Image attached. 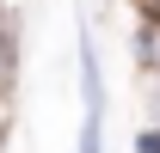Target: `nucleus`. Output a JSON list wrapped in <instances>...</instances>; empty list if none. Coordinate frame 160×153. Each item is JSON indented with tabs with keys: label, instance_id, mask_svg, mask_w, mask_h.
Returning <instances> with one entry per match:
<instances>
[{
	"label": "nucleus",
	"instance_id": "1",
	"mask_svg": "<svg viewBox=\"0 0 160 153\" xmlns=\"http://www.w3.org/2000/svg\"><path fill=\"white\" fill-rule=\"evenodd\" d=\"M80 116H105V67L92 31H80Z\"/></svg>",
	"mask_w": 160,
	"mask_h": 153
},
{
	"label": "nucleus",
	"instance_id": "2",
	"mask_svg": "<svg viewBox=\"0 0 160 153\" xmlns=\"http://www.w3.org/2000/svg\"><path fill=\"white\" fill-rule=\"evenodd\" d=\"M136 61H142L148 80H160V19H142L136 25Z\"/></svg>",
	"mask_w": 160,
	"mask_h": 153
},
{
	"label": "nucleus",
	"instance_id": "6",
	"mask_svg": "<svg viewBox=\"0 0 160 153\" xmlns=\"http://www.w3.org/2000/svg\"><path fill=\"white\" fill-rule=\"evenodd\" d=\"M0 141H6V98H0Z\"/></svg>",
	"mask_w": 160,
	"mask_h": 153
},
{
	"label": "nucleus",
	"instance_id": "3",
	"mask_svg": "<svg viewBox=\"0 0 160 153\" xmlns=\"http://www.w3.org/2000/svg\"><path fill=\"white\" fill-rule=\"evenodd\" d=\"M12 55H19V37H12V19L0 12V98H6V86H12Z\"/></svg>",
	"mask_w": 160,
	"mask_h": 153
},
{
	"label": "nucleus",
	"instance_id": "5",
	"mask_svg": "<svg viewBox=\"0 0 160 153\" xmlns=\"http://www.w3.org/2000/svg\"><path fill=\"white\" fill-rule=\"evenodd\" d=\"M136 153H160V123H148V129L136 135Z\"/></svg>",
	"mask_w": 160,
	"mask_h": 153
},
{
	"label": "nucleus",
	"instance_id": "4",
	"mask_svg": "<svg viewBox=\"0 0 160 153\" xmlns=\"http://www.w3.org/2000/svg\"><path fill=\"white\" fill-rule=\"evenodd\" d=\"M74 153H105V116H80V141Z\"/></svg>",
	"mask_w": 160,
	"mask_h": 153
}]
</instances>
